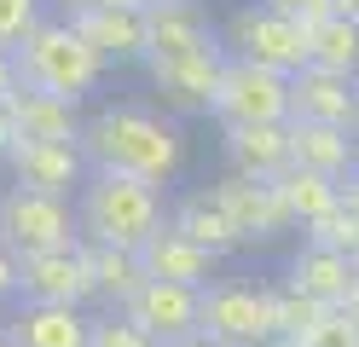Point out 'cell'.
<instances>
[{
	"mask_svg": "<svg viewBox=\"0 0 359 347\" xmlns=\"http://www.w3.org/2000/svg\"><path fill=\"white\" fill-rule=\"evenodd\" d=\"M81 151L93 168L133 174L151 185H168L186 168V133H180L174 116L151 104H99L81 128Z\"/></svg>",
	"mask_w": 359,
	"mask_h": 347,
	"instance_id": "6da1fadb",
	"label": "cell"
},
{
	"mask_svg": "<svg viewBox=\"0 0 359 347\" xmlns=\"http://www.w3.org/2000/svg\"><path fill=\"white\" fill-rule=\"evenodd\" d=\"M76 220H81V238H87V243L145 249L156 231L168 226V215H163V185L133 179V174L93 168L87 185L76 191Z\"/></svg>",
	"mask_w": 359,
	"mask_h": 347,
	"instance_id": "7a4b0ae2",
	"label": "cell"
},
{
	"mask_svg": "<svg viewBox=\"0 0 359 347\" xmlns=\"http://www.w3.org/2000/svg\"><path fill=\"white\" fill-rule=\"evenodd\" d=\"M104 58L87 46V35L76 29L70 18H41L35 29L18 41V76L24 87H41V93H58V99H87L99 81H104Z\"/></svg>",
	"mask_w": 359,
	"mask_h": 347,
	"instance_id": "3957f363",
	"label": "cell"
},
{
	"mask_svg": "<svg viewBox=\"0 0 359 347\" xmlns=\"http://www.w3.org/2000/svg\"><path fill=\"white\" fill-rule=\"evenodd\" d=\"M232 58H250V64H266L278 76H302L313 64V41H307V23H296L290 12L266 6V0H243L232 6L226 29H220Z\"/></svg>",
	"mask_w": 359,
	"mask_h": 347,
	"instance_id": "277c9868",
	"label": "cell"
},
{
	"mask_svg": "<svg viewBox=\"0 0 359 347\" xmlns=\"http://www.w3.org/2000/svg\"><path fill=\"white\" fill-rule=\"evenodd\" d=\"M0 243L18 249V254L81 243L76 203L70 197H47V191H24V185H6V191H0Z\"/></svg>",
	"mask_w": 359,
	"mask_h": 347,
	"instance_id": "5b68a950",
	"label": "cell"
},
{
	"mask_svg": "<svg viewBox=\"0 0 359 347\" xmlns=\"http://www.w3.org/2000/svg\"><path fill=\"white\" fill-rule=\"evenodd\" d=\"M203 330L226 347H266L278 341L273 318V284H243V278H215L203 290Z\"/></svg>",
	"mask_w": 359,
	"mask_h": 347,
	"instance_id": "8992f818",
	"label": "cell"
},
{
	"mask_svg": "<svg viewBox=\"0 0 359 347\" xmlns=\"http://www.w3.org/2000/svg\"><path fill=\"white\" fill-rule=\"evenodd\" d=\"M226 41H209L197 53H174V58H151V87L163 99L168 116H209L215 110V93H220V76H226Z\"/></svg>",
	"mask_w": 359,
	"mask_h": 347,
	"instance_id": "52a82bcc",
	"label": "cell"
},
{
	"mask_svg": "<svg viewBox=\"0 0 359 347\" xmlns=\"http://www.w3.org/2000/svg\"><path fill=\"white\" fill-rule=\"evenodd\" d=\"M215 122H290L296 116V93H290V76L250 58H226V76H220L215 93Z\"/></svg>",
	"mask_w": 359,
	"mask_h": 347,
	"instance_id": "ba28073f",
	"label": "cell"
},
{
	"mask_svg": "<svg viewBox=\"0 0 359 347\" xmlns=\"http://www.w3.org/2000/svg\"><path fill=\"white\" fill-rule=\"evenodd\" d=\"M215 191H220V203H226V215H232V226H238V238H243V249H266V243H278L284 231H296V215H290V203H284V191H278V179H250V174H220L215 179Z\"/></svg>",
	"mask_w": 359,
	"mask_h": 347,
	"instance_id": "9c48e42d",
	"label": "cell"
},
{
	"mask_svg": "<svg viewBox=\"0 0 359 347\" xmlns=\"http://www.w3.org/2000/svg\"><path fill=\"white\" fill-rule=\"evenodd\" d=\"M93 295H99V272H93V249H87V243L24 254V301H47V307H87Z\"/></svg>",
	"mask_w": 359,
	"mask_h": 347,
	"instance_id": "30bf717a",
	"label": "cell"
},
{
	"mask_svg": "<svg viewBox=\"0 0 359 347\" xmlns=\"http://www.w3.org/2000/svg\"><path fill=\"white\" fill-rule=\"evenodd\" d=\"M12 185H24V191H47V197H70L87 185V174H93V162H87L81 145H58V139H24V145L12 151L6 162Z\"/></svg>",
	"mask_w": 359,
	"mask_h": 347,
	"instance_id": "8fae6325",
	"label": "cell"
},
{
	"mask_svg": "<svg viewBox=\"0 0 359 347\" xmlns=\"http://www.w3.org/2000/svg\"><path fill=\"white\" fill-rule=\"evenodd\" d=\"M133 324H145V330L174 347V341H186L203 330V290H191V284H168V278H145V290L122 307Z\"/></svg>",
	"mask_w": 359,
	"mask_h": 347,
	"instance_id": "7c38bea8",
	"label": "cell"
},
{
	"mask_svg": "<svg viewBox=\"0 0 359 347\" xmlns=\"http://www.w3.org/2000/svg\"><path fill=\"white\" fill-rule=\"evenodd\" d=\"M220 156L232 174L250 179H284L296 168V145H290V122H226L220 128Z\"/></svg>",
	"mask_w": 359,
	"mask_h": 347,
	"instance_id": "4fadbf2b",
	"label": "cell"
},
{
	"mask_svg": "<svg viewBox=\"0 0 359 347\" xmlns=\"http://www.w3.org/2000/svg\"><path fill=\"white\" fill-rule=\"evenodd\" d=\"M70 23L87 35V46H93L104 64H145L151 58L145 12H128V6H81V12H70Z\"/></svg>",
	"mask_w": 359,
	"mask_h": 347,
	"instance_id": "5bb4252c",
	"label": "cell"
},
{
	"mask_svg": "<svg viewBox=\"0 0 359 347\" xmlns=\"http://www.w3.org/2000/svg\"><path fill=\"white\" fill-rule=\"evenodd\" d=\"M290 93H296V116H290V122L353 128V116H359V76H342V69L307 64L302 76H290Z\"/></svg>",
	"mask_w": 359,
	"mask_h": 347,
	"instance_id": "9a60e30c",
	"label": "cell"
},
{
	"mask_svg": "<svg viewBox=\"0 0 359 347\" xmlns=\"http://www.w3.org/2000/svg\"><path fill=\"white\" fill-rule=\"evenodd\" d=\"M284 278L296 290H307L313 301H325V307H348L353 290H359V261L342 254V249H325V243H307L302 238V249L290 254V272Z\"/></svg>",
	"mask_w": 359,
	"mask_h": 347,
	"instance_id": "2e32d148",
	"label": "cell"
},
{
	"mask_svg": "<svg viewBox=\"0 0 359 347\" xmlns=\"http://www.w3.org/2000/svg\"><path fill=\"white\" fill-rule=\"evenodd\" d=\"M6 336L18 347H93V313L81 307H47V301H24L12 313Z\"/></svg>",
	"mask_w": 359,
	"mask_h": 347,
	"instance_id": "e0dca14e",
	"label": "cell"
},
{
	"mask_svg": "<svg viewBox=\"0 0 359 347\" xmlns=\"http://www.w3.org/2000/svg\"><path fill=\"white\" fill-rule=\"evenodd\" d=\"M140 254H145V272H151V278L191 284V290H209V284H215V266H220V254L203 249V243H191L180 226H163Z\"/></svg>",
	"mask_w": 359,
	"mask_h": 347,
	"instance_id": "ac0fdd59",
	"label": "cell"
},
{
	"mask_svg": "<svg viewBox=\"0 0 359 347\" xmlns=\"http://www.w3.org/2000/svg\"><path fill=\"white\" fill-rule=\"evenodd\" d=\"M290 145H296V168L348 179L359 174V133L336 122H290Z\"/></svg>",
	"mask_w": 359,
	"mask_h": 347,
	"instance_id": "d6986e66",
	"label": "cell"
},
{
	"mask_svg": "<svg viewBox=\"0 0 359 347\" xmlns=\"http://www.w3.org/2000/svg\"><path fill=\"white\" fill-rule=\"evenodd\" d=\"M145 35H151V58L197 53V46L215 41V29H209V18H203L197 0H151V6H145Z\"/></svg>",
	"mask_w": 359,
	"mask_h": 347,
	"instance_id": "ffe728a7",
	"label": "cell"
},
{
	"mask_svg": "<svg viewBox=\"0 0 359 347\" xmlns=\"http://www.w3.org/2000/svg\"><path fill=\"white\" fill-rule=\"evenodd\" d=\"M12 116L24 139H58V145H81V128H87L76 99H58V93H41V87H18Z\"/></svg>",
	"mask_w": 359,
	"mask_h": 347,
	"instance_id": "44dd1931",
	"label": "cell"
},
{
	"mask_svg": "<svg viewBox=\"0 0 359 347\" xmlns=\"http://www.w3.org/2000/svg\"><path fill=\"white\" fill-rule=\"evenodd\" d=\"M168 226H180L191 243H203V249H215V254L243 249V238H238V226H232V215H226V203H220L215 185H197V191H186V197L168 208Z\"/></svg>",
	"mask_w": 359,
	"mask_h": 347,
	"instance_id": "7402d4cb",
	"label": "cell"
},
{
	"mask_svg": "<svg viewBox=\"0 0 359 347\" xmlns=\"http://www.w3.org/2000/svg\"><path fill=\"white\" fill-rule=\"evenodd\" d=\"M87 243V238H81ZM93 249V272H99V301H110V307H128L133 295L145 290V254L140 249H110V243H87Z\"/></svg>",
	"mask_w": 359,
	"mask_h": 347,
	"instance_id": "603a6c76",
	"label": "cell"
},
{
	"mask_svg": "<svg viewBox=\"0 0 359 347\" xmlns=\"http://www.w3.org/2000/svg\"><path fill=\"white\" fill-rule=\"evenodd\" d=\"M278 191L290 203V215H296V226H313L319 215H330L336 203H342V179H330V174H313V168H290L278 179Z\"/></svg>",
	"mask_w": 359,
	"mask_h": 347,
	"instance_id": "cb8c5ba5",
	"label": "cell"
},
{
	"mask_svg": "<svg viewBox=\"0 0 359 347\" xmlns=\"http://www.w3.org/2000/svg\"><path fill=\"white\" fill-rule=\"evenodd\" d=\"M307 41H313V64L325 69H342V76H359V23L330 12L319 23H307Z\"/></svg>",
	"mask_w": 359,
	"mask_h": 347,
	"instance_id": "d4e9b609",
	"label": "cell"
},
{
	"mask_svg": "<svg viewBox=\"0 0 359 347\" xmlns=\"http://www.w3.org/2000/svg\"><path fill=\"white\" fill-rule=\"evenodd\" d=\"M325 301H313L307 290H296L290 278H278L273 284V318H278V336H290V341H302L313 324H325Z\"/></svg>",
	"mask_w": 359,
	"mask_h": 347,
	"instance_id": "484cf974",
	"label": "cell"
},
{
	"mask_svg": "<svg viewBox=\"0 0 359 347\" xmlns=\"http://www.w3.org/2000/svg\"><path fill=\"white\" fill-rule=\"evenodd\" d=\"M302 238L307 243H325V249H342V254L359 261V215H353L348 203H336L330 215H319L313 226H302Z\"/></svg>",
	"mask_w": 359,
	"mask_h": 347,
	"instance_id": "4316f807",
	"label": "cell"
},
{
	"mask_svg": "<svg viewBox=\"0 0 359 347\" xmlns=\"http://www.w3.org/2000/svg\"><path fill=\"white\" fill-rule=\"evenodd\" d=\"M93 347H163L145 324H133L122 307H110V313H99L93 318Z\"/></svg>",
	"mask_w": 359,
	"mask_h": 347,
	"instance_id": "83f0119b",
	"label": "cell"
},
{
	"mask_svg": "<svg viewBox=\"0 0 359 347\" xmlns=\"http://www.w3.org/2000/svg\"><path fill=\"white\" fill-rule=\"evenodd\" d=\"M302 347H359V318L348 307H330L325 324H313V330L302 336Z\"/></svg>",
	"mask_w": 359,
	"mask_h": 347,
	"instance_id": "f1b7e54d",
	"label": "cell"
},
{
	"mask_svg": "<svg viewBox=\"0 0 359 347\" xmlns=\"http://www.w3.org/2000/svg\"><path fill=\"white\" fill-rule=\"evenodd\" d=\"M47 18V0H0V46H18Z\"/></svg>",
	"mask_w": 359,
	"mask_h": 347,
	"instance_id": "f546056e",
	"label": "cell"
},
{
	"mask_svg": "<svg viewBox=\"0 0 359 347\" xmlns=\"http://www.w3.org/2000/svg\"><path fill=\"white\" fill-rule=\"evenodd\" d=\"M0 301H24V254L0 243Z\"/></svg>",
	"mask_w": 359,
	"mask_h": 347,
	"instance_id": "4dcf8cb0",
	"label": "cell"
},
{
	"mask_svg": "<svg viewBox=\"0 0 359 347\" xmlns=\"http://www.w3.org/2000/svg\"><path fill=\"white\" fill-rule=\"evenodd\" d=\"M266 6L290 12L296 23H319V18H330V12H336V0H266Z\"/></svg>",
	"mask_w": 359,
	"mask_h": 347,
	"instance_id": "1f68e13d",
	"label": "cell"
},
{
	"mask_svg": "<svg viewBox=\"0 0 359 347\" xmlns=\"http://www.w3.org/2000/svg\"><path fill=\"white\" fill-rule=\"evenodd\" d=\"M24 145V133H18V116H12V99H0V168L12 162V151Z\"/></svg>",
	"mask_w": 359,
	"mask_h": 347,
	"instance_id": "d6a6232c",
	"label": "cell"
},
{
	"mask_svg": "<svg viewBox=\"0 0 359 347\" xmlns=\"http://www.w3.org/2000/svg\"><path fill=\"white\" fill-rule=\"evenodd\" d=\"M18 87H24V76H18V46H0V99H12Z\"/></svg>",
	"mask_w": 359,
	"mask_h": 347,
	"instance_id": "836d02e7",
	"label": "cell"
},
{
	"mask_svg": "<svg viewBox=\"0 0 359 347\" xmlns=\"http://www.w3.org/2000/svg\"><path fill=\"white\" fill-rule=\"evenodd\" d=\"M342 203L359 215V174H348V179H342Z\"/></svg>",
	"mask_w": 359,
	"mask_h": 347,
	"instance_id": "e575fe53",
	"label": "cell"
},
{
	"mask_svg": "<svg viewBox=\"0 0 359 347\" xmlns=\"http://www.w3.org/2000/svg\"><path fill=\"white\" fill-rule=\"evenodd\" d=\"M174 347H226V341H215L209 330H197V336H186V341H174Z\"/></svg>",
	"mask_w": 359,
	"mask_h": 347,
	"instance_id": "d590c367",
	"label": "cell"
},
{
	"mask_svg": "<svg viewBox=\"0 0 359 347\" xmlns=\"http://www.w3.org/2000/svg\"><path fill=\"white\" fill-rule=\"evenodd\" d=\"M87 6H128V12H145V0H87Z\"/></svg>",
	"mask_w": 359,
	"mask_h": 347,
	"instance_id": "8d00e7d4",
	"label": "cell"
},
{
	"mask_svg": "<svg viewBox=\"0 0 359 347\" xmlns=\"http://www.w3.org/2000/svg\"><path fill=\"white\" fill-rule=\"evenodd\" d=\"M47 6H58V18H70V12H81L87 0H47Z\"/></svg>",
	"mask_w": 359,
	"mask_h": 347,
	"instance_id": "74e56055",
	"label": "cell"
},
{
	"mask_svg": "<svg viewBox=\"0 0 359 347\" xmlns=\"http://www.w3.org/2000/svg\"><path fill=\"white\" fill-rule=\"evenodd\" d=\"M336 12H342V18H353V23H359V0H336Z\"/></svg>",
	"mask_w": 359,
	"mask_h": 347,
	"instance_id": "f35d334b",
	"label": "cell"
},
{
	"mask_svg": "<svg viewBox=\"0 0 359 347\" xmlns=\"http://www.w3.org/2000/svg\"><path fill=\"white\" fill-rule=\"evenodd\" d=\"M266 347H302V341H290V336H278V341H266Z\"/></svg>",
	"mask_w": 359,
	"mask_h": 347,
	"instance_id": "ab89813d",
	"label": "cell"
},
{
	"mask_svg": "<svg viewBox=\"0 0 359 347\" xmlns=\"http://www.w3.org/2000/svg\"><path fill=\"white\" fill-rule=\"evenodd\" d=\"M348 313H353V318H359V290H353V301H348Z\"/></svg>",
	"mask_w": 359,
	"mask_h": 347,
	"instance_id": "60d3db41",
	"label": "cell"
},
{
	"mask_svg": "<svg viewBox=\"0 0 359 347\" xmlns=\"http://www.w3.org/2000/svg\"><path fill=\"white\" fill-rule=\"evenodd\" d=\"M0 347H18V341H12V336H6V330H0Z\"/></svg>",
	"mask_w": 359,
	"mask_h": 347,
	"instance_id": "b9f144b4",
	"label": "cell"
},
{
	"mask_svg": "<svg viewBox=\"0 0 359 347\" xmlns=\"http://www.w3.org/2000/svg\"><path fill=\"white\" fill-rule=\"evenodd\" d=\"M353 133H359V116H353Z\"/></svg>",
	"mask_w": 359,
	"mask_h": 347,
	"instance_id": "7bdbcfd3",
	"label": "cell"
},
{
	"mask_svg": "<svg viewBox=\"0 0 359 347\" xmlns=\"http://www.w3.org/2000/svg\"><path fill=\"white\" fill-rule=\"evenodd\" d=\"M145 6H151V0H145Z\"/></svg>",
	"mask_w": 359,
	"mask_h": 347,
	"instance_id": "ee69618b",
	"label": "cell"
}]
</instances>
